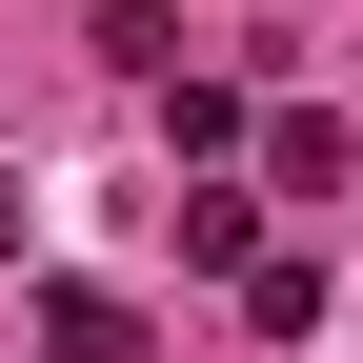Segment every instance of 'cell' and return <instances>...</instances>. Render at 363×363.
Instances as JSON below:
<instances>
[{"instance_id": "1", "label": "cell", "mask_w": 363, "mask_h": 363, "mask_svg": "<svg viewBox=\"0 0 363 363\" xmlns=\"http://www.w3.org/2000/svg\"><path fill=\"white\" fill-rule=\"evenodd\" d=\"M40 363H142V303L121 283H40Z\"/></svg>"}, {"instance_id": "2", "label": "cell", "mask_w": 363, "mask_h": 363, "mask_svg": "<svg viewBox=\"0 0 363 363\" xmlns=\"http://www.w3.org/2000/svg\"><path fill=\"white\" fill-rule=\"evenodd\" d=\"M162 222H182V262H222V283H242V262H262V202H242V182H182Z\"/></svg>"}, {"instance_id": "3", "label": "cell", "mask_w": 363, "mask_h": 363, "mask_svg": "<svg viewBox=\"0 0 363 363\" xmlns=\"http://www.w3.org/2000/svg\"><path fill=\"white\" fill-rule=\"evenodd\" d=\"M323 303H343V283H323V262H283V242H262V262H242V323H262V343H323Z\"/></svg>"}, {"instance_id": "4", "label": "cell", "mask_w": 363, "mask_h": 363, "mask_svg": "<svg viewBox=\"0 0 363 363\" xmlns=\"http://www.w3.org/2000/svg\"><path fill=\"white\" fill-rule=\"evenodd\" d=\"M262 162H283V202H343V121L303 101V121H262Z\"/></svg>"}, {"instance_id": "5", "label": "cell", "mask_w": 363, "mask_h": 363, "mask_svg": "<svg viewBox=\"0 0 363 363\" xmlns=\"http://www.w3.org/2000/svg\"><path fill=\"white\" fill-rule=\"evenodd\" d=\"M0 242H21V182H0Z\"/></svg>"}]
</instances>
